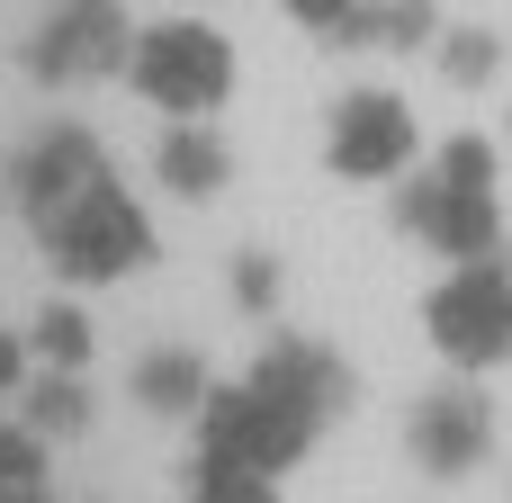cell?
I'll use <instances>...</instances> for the list:
<instances>
[{"mask_svg":"<svg viewBox=\"0 0 512 503\" xmlns=\"http://www.w3.org/2000/svg\"><path fill=\"white\" fill-rule=\"evenodd\" d=\"M0 90L162 135L261 324L512 495V0H0Z\"/></svg>","mask_w":512,"mask_h":503,"instance_id":"1","label":"cell"}]
</instances>
